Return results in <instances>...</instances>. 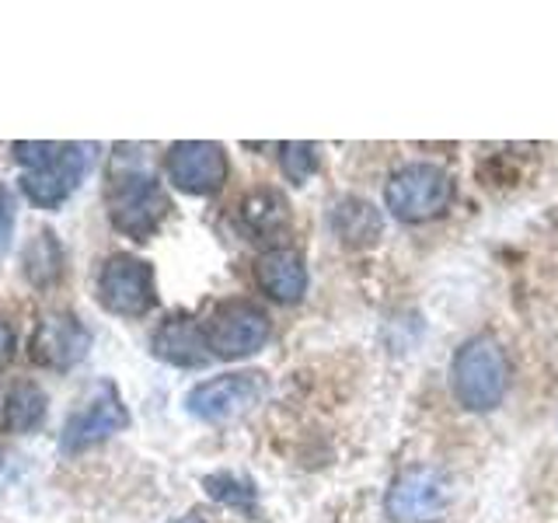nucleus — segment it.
<instances>
[{"instance_id": "f03ea898", "label": "nucleus", "mask_w": 558, "mask_h": 523, "mask_svg": "<svg viewBox=\"0 0 558 523\" xmlns=\"http://www.w3.org/2000/svg\"><path fill=\"white\" fill-rule=\"evenodd\" d=\"M168 196L154 174L140 168H116L109 179V220L119 234L147 241L168 217Z\"/></svg>"}, {"instance_id": "412c9836", "label": "nucleus", "mask_w": 558, "mask_h": 523, "mask_svg": "<svg viewBox=\"0 0 558 523\" xmlns=\"http://www.w3.org/2000/svg\"><path fill=\"white\" fill-rule=\"evenodd\" d=\"M11 238H14V206H11L8 188L0 185V258L8 255V248H11Z\"/></svg>"}, {"instance_id": "6e6552de", "label": "nucleus", "mask_w": 558, "mask_h": 523, "mask_svg": "<svg viewBox=\"0 0 558 523\" xmlns=\"http://www.w3.org/2000/svg\"><path fill=\"white\" fill-rule=\"evenodd\" d=\"M450 485L433 467H409L391 482L384 496V513L395 523H436L447 513Z\"/></svg>"}, {"instance_id": "4468645a", "label": "nucleus", "mask_w": 558, "mask_h": 523, "mask_svg": "<svg viewBox=\"0 0 558 523\" xmlns=\"http://www.w3.org/2000/svg\"><path fill=\"white\" fill-rule=\"evenodd\" d=\"M331 234H336L345 248H371L384 234L380 209L371 199L345 196L331 206Z\"/></svg>"}, {"instance_id": "dca6fc26", "label": "nucleus", "mask_w": 558, "mask_h": 523, "mask_svg": "<svg viewBox=\"0 0 558 523\" xmlns=\"http://www.w3.org/2000/svg\"><path fill=\"white\" fill-rule=\"evenodd\" d=\"M49 398L39 384L17 380L4 398V429L8 433H35L46 423Z\"/></svg>"}, {"instance_id": "0eeeda50", "label": "nucleus", "mask_w": 558, "mask_h": 523, "mask_svg": "<svg viewBox=\"0 0 558 523\" xmlns=\"http://www.w3.org/2000/svg\"><path fill=\"white\" fill-rule=\"evenodd\" d=\"M126 426H130V412H126V405H122L116 384L98 380L92 388V394L81 401V409L66 418L60 447L66 453H77V450H87L101 440H109V436H116Z\"/></svg>"}, {"instance_id": "4be33fe9", "label": "nucleus", "mask_w": 558, "mask_h": 523, "mask_svg": "<svg viewBox=\"0 0 558 523\" xmlns=\"http://www.w3.org/2000/svg\"><path fill=\"white\" fill-rule=\"evenodd\" d=\"M11 349H14V336H11V328L8 325H0V363H4L11 356Z\"/></svg>"}, {"instance_id": "f8f14e48", "label": "nucleus", "mask_w": 558, "mask_h": 523, "mask_svg": "<svg viewBox=\"0 0 558 523\" xmlns=\"http://www.w3.org/2000/svg\"><path fill=\"white\" fill-rule=\"evenodd\" d=\"M150 349L157 360H165L171 366H185V370H196V366L209 363V345H206V328L196 325V318L189 314H174L161 328L150 336Z\"/></svg>"}, {"instance_id": "f3484780", "label": "nucleus", "mask_w": 558, "mask_h": 523, "mask_svg": "<svg viewBox=\"0 0 558 523\" xmlns=\"http://www.w3.org/2000/svg\"><path fill=\"white\" fill-rule=\"evenodd\" d=\"M63 272V252H60V241L52 238L49 231H39L35 241L25 248V276L32 287H52Z\"/></svg>"}, {"instance_id": "20e7f679", "label": "nucleus", "mask_w": 558, "mask_h": 523, "mask_svg": "<svg viewBox=\"0 0 558 523\" xmlns=\"http://www.w3.org/2000/svg\"><path fill=\"white\" fill-rule=\"evenodd\" d=\"M98 304L119 318H144L157 304L154 269L136 255H109L98 269Z\"/></svg>"}, {"instance_id": "f257e3e1", "label": "nucleus", "mask_w": 558, "mask_h": 523, "mask_svg": "<svg viewBox=\"0 0 558 523\" xmlns=\"http://www.w3.org/2000/svg\"><path fill=\"white\" fill-rule=\"evenodd\" d=\"M506 388H510V360L506 349L493 336H471L461 342L450 363V391L458 405L468 412H493L502 405Z\"/></svg>"}, {"instance_id": "9b49d317", "label": "nucleus", "mask_w": 558, "mask_h": 523, "mask_svg": "<svg viewBox=\"0 0 558 523\" xmlns=\"http://www.w3.org/2000/svg\"><path fill=\"white\" fill-rule=\"evenodd\" d=\"M32 356L35 363L52 366V370H70L77 366L87 349H92V331H87L74 314H46L32 336Z\"/></svg>"}, {"instance_id": "2eb2a0df", "label": "nucleus", "mask_w": 558, "mask_h": 523, "mask_svg": "<svg viewBox=\"0 0 558 523\" xmlns=\"http://www.w3.org/2000/svg\"><path fill=\"white\" fill-rule=\"evenodd\" d=\"M241 231L255 241H276L290 231V206L276 188H258L252 196H244L238 209Z\"/></svg>"}, {"instance_id": "5701e85b", "label": "nucleus", "mask_w": 558, "mask_h": 523, "mask_svg": "<svg viewBox=\"0 0 558 523\" xmlns=\"http://www.w3.org/2000/svg\"><path fill=\"white\" fill-rule=\"evenodd\" d=\"M174 523H203V520H196V516H185V520H174Z\"/></svg>"}, {"instance_id": "ddd939ff", "label": "nucleus", "mask_w": 558, "mask_h": 523, "mask_svg": "<svg viewBox=\"0 0 558 523\" xmlns=\"http://www.w3.org/2000/svg\"><path fill=\"white\" fill-rule=\"evenodd\" d=\"M255 283L262 293L279 304H296L307 293V266L301 252L293 248H269L255 262Z\"/></svg>"}, {"instance_id": "39448f33", "label": "nucleus", "mask_w": 558, "mask_h": 523, "mask_svg": "<svg viewBox=\"0 0 558 523\" xmlns=\"http://www.w3.org/2000/svg\"><path fill=\"white\" fill-rule=\"evenodd\" d=\"M272 336L269 314L252 301H227L206 321V345L217 360H244Z\"/></svg>"}, {"instance_id": "aec40b11", "label": "nucleus", "mask_w": 558, "mask_h": 523, "mask_svg": "<svg viewBox=\"0 0 558 523\" xmlns=\"http://www.w3.org/2000/svg\"><path fill=\"white\" fill-rule=\"evenodd\" d=\"M63 147H66V144H39V139H32V144H25V139H17V144H14L11 150H14V157H17V165H25L28 171H35V168H46V165L57 161V157L63 154Z\"/></svg>"}, {"instance_id": "9d476101", "label": "nucleus", "mask_w": 558, "mask_h": 523, "mask_svg": "<svg viewBox=\"0 0 558 523\" xmlns=\"http://www.w3.org/2000/svg\"><path fill=\"white\" fill-rule=\"evenodd\" d=\"M95 144H66L63 154L46 168H35L22 174V188L25 196L39 206V209H57L63 206L74 188L84 182V174L95 165Z\"/></svg>"}, {"instance_id": "1a4fd4ad", "label": "nucleus", "mask_w": 558, "mask_h": 523, "mask_svg": "<svg viewBox=\"0 0 558 523\" xmlns=\"http://www.w3.org/2000/svg\"><path fill=\"white\" fill-rule=\"evenodd\" d=\"M168 182L185 196H214L227 182V154L209 139H182L168 150Z\"/></svg>"}, {"instance_id": "7ed1b4c3", "label": "nucleus", "mask_w": 558, "mask_h": 523, "mask_svg": "<svg viewBox=\"0 0 558 523\" xmlns=\"http://www.w3.org/2000/svg\"><path fill=\"white\" fill-rule=\"evenodd\" d=\"M384 203L405 223H426L444 217L453 203V179L429 161H412L398 168L384 185Z\"/></svg>"}, {"instance_id": "6ab92c4d", "label": "nucleus", "mask_w": 558, "mask_h": 523, "mask_svg": "<svg viewBox=\"0 0 558 523\" xmlns=\"http://www.w3.org/2000/svg\"><path fill=\"white\" fill-rule=\"evenodd\" d=\"M279 165H283L287 179L293 185H304L314 168H318V147L314 144H283L279 147Z\"/></svg>"}, {"instance_id": "423d86ee", "label": "nucleus", "mask_w": 558, "mask_h": 523, "mask_svg": "<svg viewBox=\"0 0 558 523\" xmlns=\"http://www.w3.org/2000/svg\"><path fill=\"white\" fill-rule=\"evenodd\" d=\"M269 384L266 374L241 370V374H223L214 380H203L189 391L185 409L189 415L203 418V423H231V418L252 412L262 398H266Z\"/></svg>"}, {"instance_id": "a211bd4d", "label": "nucleus", "mask_w": 558, "mask_h": 523, "mask_svg": "<svg viewBox=\"0 0 558 523\" xmlns=\"http://www.w3.org/2000/svg\"><path fill=\"white\" fill-rule=\"evenodd\" d=\"M203 488H206V496L220 506H231V510H241V513L255 510V499H258L255 485L241 475H231V471H214V475H206Z\"/></svg>"}]
</instances>
